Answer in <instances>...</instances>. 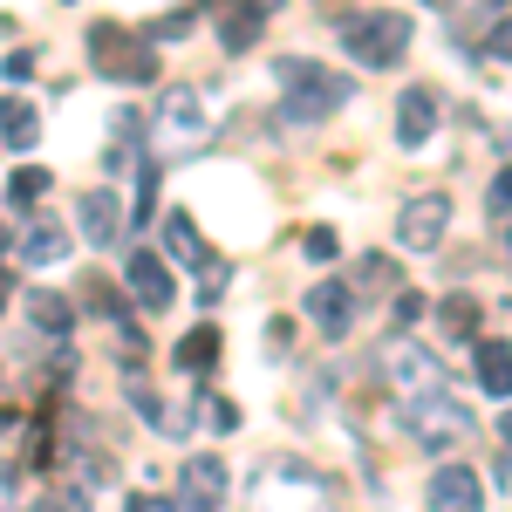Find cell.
<instances>
[{"label": "cell", "mask_w": 512, "mask_h": 512, "mask_svg": "<svg viewBox=\"0 0 512 512\" xmlns=\"http://www.w3.org/2000/svg\"><path fill=\"white\" fill-rule=\"evenodd\" d=\"M472 369L485 396H512V349L506 342H472Z\"/></svg>", "instance_id": "18"}, {"label": "cell", "mask_w": 512, "mask_h": 512, "mask_svg": "<svg viewBox=\"0 0 512 512\" xmlns=\"http://www.w3.org/2000/svg\"><path fill=\"white\" fill-rule=\"evenodd\" d=\"M410 14H390V7H376V14H349L342 21V48H349V62H362V69H390V62H403L410 55Z\"/></svg>", "instance_id": "3"}, {"label": "cell", "mask_w": 512, "mask_h": 512, "mask_svg": "<svg viewBox=\"0 0 512 512\" xmlns=\"http://www.w3.org/2000/svg\"><path fill=\"white\" fill-rule=\"evenodd\" d=\"M62 253H69V233H62L55 219H28V233H21V246H14L21 267H55Z\"/></svg>", "instance_id": "16"}, {"label": "cell", "mask_w": 512, "mask_h": 512, "mask_svg": "<svg viewBox=\"0 0 512 512\" xmlns=\"http://www.w3.org/2000/svg\"><path fill=\"white\" fill-rule=\"evenodd\" d=\"M403 431L417 437L424 451H444V444H465V437H472V410H465L451 390L410 396V403H403Z\"/></svg>", "instance_id": "5"}, {"label": "cell", "mask_w": 512, "mask_h": 512, "mask_svg": "<svg viewBox=\"0 0 512 512\" xmlns=\"http://www.w3.org/2000/svg\"><path fill=\"white\" fill-rule=\"evenodd\" d=\"M35 76V55H7V82H28Z\"/></svg>", "instance_id": "32"}, {"label": "cell", "mask_w": 512, "mask_h": 512, "mask_svg": "<svg viewBox=\"0 0 512 512\" xmlns=\"http://www.w3.org/2000/svg\"><path fill=\"white\" fill-rule=\"evenodd\" d=\"M35 144H41L35 103H21V96H0V151H35Z\"/></svg>", "instance_id": "17"}, {"label": "cell", "mask_w": 512, "mask_h": 512, "mask_svg": "<svg viewBox=\"0 0 512 512\" xmlns=\"http://www.w3.org/2000/svg\"><path fill=\"white\" fill-rule=\"evenodd\" d=\"M198 417H205V424H212L219 437H233V431H239V403H233V396H198Z\"/></svg>", "instance_id": "24"}, {"label": "cell", "mask_w": 512, "mask_h": 512, "mask_svg": "<svg viewBox=\"0 0 512 512\" xmlns=\"http://www.w3.org/2000/svg\"><path fill=\"white\" fill-rule=\"evenodd\" d=\"M158 123H164V137L178 130V137L192 144L198 130H205V117H198V96H192V89H164V103H158Z\"/></svg>", "instance_id": "19"}, {"label": "cell", "mask_w": 512, "mask_h": 512, "mask_svg": "<svg viewBox=\"0 0 512 512\" xmlns=\"http://www.w3.org/2000/svg\"><path fill=\"white\" fill-rule=\"evenodd\" d=\"M0 512H14V485L7 478H0Z\"/></svg>", "instance_id": "33"}, {"label": "cell", "mask_w": 512, "mask_h": 512, "mask_svg": "<svg viewBox=\"0 0 512 512\" xmlns=\"http://www.w3.org/2000/svg\"><path fill=\"white\" fill-rule=\"evenodd\" d=\"M499 437H506V451H512V410H506V417H499Z\"/></svg>", "instance_id": "34"}, {"label": "cell", "mask_w": 512, "mask_h": 512, "mask_svg": "<svg viewBox=\"0 0 512 512\" xmlns=\"http://www.w3.org/2000/svg\"><path fill=\"white\" fill-rule=\"evenodd\" d=\"M76 212H82V233H89V246H96V253H117V233H123V219H130V212L117 205V192H82Z\"/></svg>", "instance_id": "14"}, {"label": "cell", "mask_w": 512, "mask_h": 512, "mask_svg": "<svg viewBox=\"0 0 512 512\" xmlns=\"http://www.w3.org/2000/svg\"><path fill=\"white\" fill-rule=\"evenodd\" d=\"M355 287H396V260H362L355 267Z\"/></svg>", "instance_id": "27"}, {"label": "cell", "mask_w": 512, "mask_h": 512, "mask_svg": "<svg viewBox=\"0 0 512 512\" xmlns=\"http://www.w3.org/2000/svg\"><path fill=\"white\" fill-rule=\"evenodd\" d=\"M444 233H451V198L444 192H417L403 205V219H396L403 253H431V246H444Z\"/></svg>", "instance_id": "8"}, {"label": "cell", "mask_w": 512, "mask_h": 512, "mask_svg": "<svg viewBox=\"0 0 512 512\" xmlns=\"http://www.w3.org/2000/svg\"><path fill=\"white\" fill-rule=\"evenodd\" d=\"M219 499H226V465L219 458H192L178 472V512H219Z\"/></svg>", "instance_id": "10"}, {"label": "cell", "mask_w": 512, "mask_h": 512, "mask_svg": "<svg viewBox=\"0 0 512 512\" xmlns=\"http://www.w3.org/2000/svg\"><path fill=\"white\" fill-rule=\"evenodd\" d=\"M123 512H178V499H158V492H130Z\"/></svg>", "instance_id": "30"}, {"label": "cell", "mask_w": 512, "mask_h": 512, "mask_svg": "<svg viewBox=\"0 0 512 512\" xmlns=\"http://www.w3.org/2000/svg\"><path fill=\"white\" fill-rule=\"evenodd\" d=\"M28 321H35V328H48V335H69V321H76V308H69L62 294H48V287H35V294H28Z\"/></svg>", "instance_id": "23"}, {"label": "cell", "mask_w": 512, "mask_h": 512, "mask_svg": "<svg viewBox=\"0 0 512 512\" xmlns=\"http://www.w3.org/2000/svg\"><path fill=\"white\" fill-rule=\"evenodd\" d=\"M280 82V117L287 123H321V117H335L342 103H349V76H335V69H321V62H301V55H287L274 69Z\"/></svg>", "instance_id": "2"}, {"label": "cell", "mask_w": 512, "mask_h": 512, "mask_svg": "<svg viewBox=\"0 0 512 512\" xmlns=\"http://www.w3.org/2000/svg\"><path fill=\"white\" fill-rule=\"evenodd\" d=\"M308 321H315L321 335L342 342V335L355 328V287H349V280H321L315 294H308Z\"/></svg>", "instance_id": "12"}, {"label": "cell", "mask_w": 512, "mask_h": 512, "mask_svg": "<svg viewBox=\"0 0 512 512\" xmlns=\"http://www.w3.org/2000/svg\"><path fill=\"white\" fill-rule=\"evenodd\" d=\"M171 362H178V369H185V376H205V369H212V362H219V328H212V321H198L192 335H185V342H178V355H171Z\"/></svg>", "instance_id": "20"}, {"label": "cell", "mask_w": 512, "mask_h": 512, "mask_svg": "<svg viewBox=\"0 0 512 512\" xmlns=\"http://www.w3.org/2000/svg\"><path fill=\"white\" fill-rule=\"evenodd\" d=\"M383 383H390L403 403H410V396H431V390H444V362H437L431 349H417L410 335H396V342H383Z\"/></svg>", "instance_id": "7"}, {"label": "cell", "mask_w": 512, "mask_h": 512, "mask_svg": "<svg viewBox=\"0 0 512 512\" xmlns=\"http://www.w3.org/2000/svg\"><path fill=\"white\" fill-rule=\"evenodd\" d=\"M485 55H492V62H512V14H499V21L485 28Z\"/></svg>", "instance_id": "26"}, {"label": "cell", "mask_w": 512, "mask_h": 512, "mask_svg": "<svg viewBox=\"0 0 512 512\" xmlns=\"http://www.w3.org/2000/svg\"><path fill=\"white\" fill-rule=\"evenodd\" d=\"M437 321H444V335H451V342H478V301H472V294H444Z\"/></svg>", "instance_id": "21"}, {"label": "cell", "mask_w": 512, "mask_h": 512, "mask_svg": "<svg viewBox=\"0 0 512 512\" xmlns=\"http://www.w3.org/2000/svg\"><path fill=\"white\" fill-rule=\"evenodd\" d=\"M444 21H458V28H492L499 14H506V0H431Z\"/></svg>", "instance_id": "22"}, {"label": "cell", "mask_w": 512, "mask_h": 512, "mask_svg": "<svg viewBox=\"0 0 512 512\" xmlns=\"http://www.w3.org/2000/svg\"><path fill=\"white\" fill-rule=\"evenodd\" d=\"M301 246H308V260H335V253H342L328 226H308V239H301Z\"/></svg>", "instance_id": "29"}, {"label": "cell", "mask_w": 512, "mask_h": 512, "mask_svg": "<svg viewBox=\"0 0 512 512\" xmlns=\"http://www.w3.org/2000/svg\"><path fill=\"white\" fill-rule=\"evenodd\" d=\"M499 212H512V171L492 178V219H499Z\"/></svg>", "instance_id": "31"}, {"label": "cell", "mask_w": 512, "mask_h": 512, "mask_svg": "<svg viewBox=\"0 0 512 512\" xmlns=\"http://www.w3.org/2000/svg\"><path fill=\"white\" fill-rule=\"evenodd\" d=\"M41 192H48V171H41V164H28V171H14V185H7V198H14V205H35Z\"/></svg>", "instance_id": "25"}, {"label": "cell", "mask_w": 512, "mask_h": 512, "mask_svg": "<svg viewBox=\"0 0 512 512\" xmlns=\"http://www.w3.org/2000/svg\"><path fill=\"white\" fill-rule=\"evenodd\" d=\"M0 260H7V226H0Z\"/></svg>", "instance_id": "36"}, {"label": "cell", "mask_w": 512, "mask_h": 512, "mask_svg": "<svg viewBox=\"0 0 512 512\" xmlns=\"http://www.w3.org/2000/svg\"><path fill=\"white\" fill-rule=\"evenodd\" d=\"M0 315H7V280H0Z\"/></svg>", "instance_id": "35"}, {"label": "cell", "mask_w": 512, "mask_h": 512, "mask_svg": "<svg viewBox=\"0 0 512 512\" xmlns=\"http://www.w3.org/2000/svg\"><path fill=\"white\" fill-rule=\"evenodd\" d=\"M431 512H485V485H478L472 465L431 472Z\"/></svg>", "instance_id": "13"}, {"label": "cell", "mask_w": 512, "mask_h": 512, "mask_svg": "<svg viewBox=\"0 0 512 512\" xmlns=\"http://www.w3.org/2000/svg\"><path fill=\"white\" fill-rule=\"evenodd\" d=\"M164 246H171V260L178 267H192L198 274V301H219V287H226V267L212 260V246L198 239V226H192V212H164Z\"/></svg>", "instance_id": "6"}, {"label": "cell", "mask_w": 512, "mask_h": 512, "mask_svg": "<svg viewBox=\"0 0 512 512\" xmlns=\"http://www.w3.org/2000/svg\"><path fill=\"white\" fill-rule=\"evenodd\" d=\"M89 62H96V76H110V82H158L151 35H130L117 21H96L89 28Z\"/></svg>", "instance_id": "4"}, {"label": "cell", "mask_w": 512, "mask_h": 512, "mask_svg": "<svg viewBox=\"0 0 512 512\" xmlns=\"http://www.w3.org/2000/svg\"><path fill=\"white\" fill-rule=\"evenodd\" d=\"M123 280H130V294L144 308H171L178 301V280H171V267H164L158 253H123Z\"/></svg>", "instance_id": "11"}, {"label": "cell", "mask_w": 512, "mask_h": 512, "mask_svg": "<svg viewBox=\"0 0 512 512\" xmlns=\"http://www.w3.org/2000/svg\"><path fill=\"white\" fill-rule=\"evenodd\" d=\"M267 14H280V0H219V14H212V35L226 55H246L260 28H267Z\"/></svg>", "instance_id": "9"}, {"label": "cell", "mask_w": 512, "mask_h": 512, "mask_svg": "<svg viewBox=\"0 0 512 512\" xmlns=\"http://www.w3.org/2000/svg\"><path fill=\"white\" fill-rule=\"evenodd\" d=\"M396 328H410V321H424V294H410V287H396Z\"/></svg>", "instance_id": "28"}, {"label": "cell", "mask_w": 512, "mask_h": 512, "mask_svg": "<svg viewBox=\"0 0 512 512\" xmlns=\"http://www.w3.org/2000/svg\"><path fill=\"white\" fill-rule=\"evenodd\" d=\"M506 253H512V233H506Z\"/></svg>", "instance_id": "37"}, {"label": "cell", "mask_w": 512, "mask_h": 512, "mask_svg": "<svg viewBox=\"0 0 512 512\" xmlns=\"http://www.w3.org/2000/svg\"><path fill=\"white\" fill-rule=\"evenodd\" d=\"M431 130H437V96L431 89H403V96H396V144H403V151H424Z\"/></svg>", "instance_id": "15"}, {"label": "cell", "mask_w": 512, "mask_h": 512, "mask_svg": "<svg viewBox=\"0 0 512 512\" xmlns=\"http://www.w3.org/2000/svg\"><path fill=\"white\" fill-rule=\"evenodd\" d=\"M253 512H335V485L301 465V458H267L253 472V492H246Z\"/></svg>", "instance_id": "1"}]
</instances>
